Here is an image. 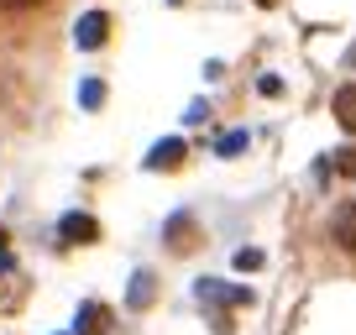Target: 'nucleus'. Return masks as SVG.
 Listing matches in <instances>:
<instances>
[{
  "instance_id": "5",
  "label": "nucleus",
  "mask_w": 356,
  "mask_h": 335,
  "mask_svg": "<svg viewBox=\"0 0 356 335\" xmlns=\"http://www.w3.org/2000/svg\"><path fill=\"white\" fill-rule=\"evenodd\" d=\"M335 121H341L346 131H356V90H351V84L335 95Z\"/></svg>"
},
{
  "instance_id": "1",
  "label": "nucleus",
  "mask_w": 356,
  "mask_h": 335,
  "mask_svg": "<svg viewBox=\"0 0 356 335\" xmlns=\"http://www.w3.org/2000/svg\"><path fill=\"white\" fill-rule=\"evenodd\" d=\"M58 236H63V241H74V246H84V241H95V236H100V225L89 220V215H63V220H58Z\"/></svg>"
},
{
  "instance_id": "4",
  "label": "nucleus",
  "mask_w": 356,
  "mask_h": 335,
  "mask_svg": "<svg viewBox=\"0 0 356 335\" xmlns=\"http://www.w3.org/2000/svg\"><path fill=\"white\" fill-rule=\"evenodd\" d=\"M335 246H346V252H356V210L346 204L341 215H335Z\"/></svg>"
},
{
  "instance_id": "6",
  "label": "nucleus",
  "mask_w": 356,
  "mask_h": 335,
  "mask_svg": "<svg viewBox=\"0 0 356 335\" xmlns=\"http://www.w3.org/2000/svg\"><path fill=\"white\" fill-rule=\"evenodd\" d=\"M152 299H157V288H152V272H136V278H131V309H147Z\"/></svg>"
},
{
  "instance_id": "8",
  "label": "nucleus",
  "mask_w": 356,
  "mask_h": 335,
  "mask_svg": "<svg viewBox=\"0 0 356 335\" xmlns=\"http://www.w3.org/2000/svg\"><path fill=\"white\" fill-rule=\"evenodd\" d=\"M335 168H341L346 179H356V147H346V152H341V163H335Z\"/></svg>"
},
{
  "instance_id": "10",
  "label": "nucleus",
  "mask_w": 356,
  "mask_h": 335,
  "mask_svg": "<svg viewBox=\"0 0 356 335\" xmlns=\"http://www.w3.org/2000/svg\"><path fill=\"white\" fill-rule=\"evenodd\" d=\"M0 241H6V225H0Z\"/></svg>"
},
{
  "instance_id": "7",
  "label": "nucleus",
  "mask_w": 356,
  "mask_h": 335,
  "mask_svg": "<svg viewBox=\"0 0 356 335\" xmlns=\"http://www.w3.org/2000/svg\"><path fill=\"white\" fill-rule=\"evenodd\" d=\"M173 157H178V142H163V147H157V152H152V168H168V163H173Z\"/></svg>"
},
{
  "instance_id": "2",
  "label": "nucleus",
  "mask_w": 356,
  "mask_h": 335,
  "mask_svg": "<svg viewBox=\"0 0 356 335\" xmlns=\"http://www.w3.org/2000/svg\"><path fill=\"white\" fill-rule=\"evenodd\" d=\"M79 335H111V309L105 304H84L79 309Z\"/></svg>"
},
{
  "instance_id": "9",
  "label": "nucleus",
  "mask_w": 356,
  "mask_h": 335,
  "mask_svg": "<svg viewBox=\"0 0 356 335\" xmlns=\"http://www.w3.org/2000/svg\"><path fill=\"white\" fill-rule=\"evenodd\" d=\"M0 6H11V11H26V6H42V0H0Z\"/></svg>"
},
{
  "instance_id": "3",
  "label": "nucleus",
  "mask_w": 356,
  "mask_h": 335,
  "mask_svg": "<svg viewBox=\"0 0 356 335\" xmlns=\"http://www.w3.org/2000/svg\"><path fill=\"white\" fill-rule=\"evenodd\" d=\"M105 32H111V22H105L100 11H89L84 22H79V32H74V37H79V47H100V42H105Z\"/></svg>"
}]
</instances>
